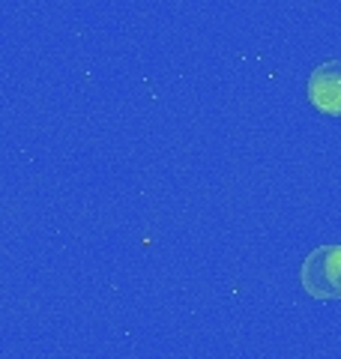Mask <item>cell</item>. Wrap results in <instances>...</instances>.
<instances>
[{"label":"cell","instance_id":"1","mask_svg":"<svg viewBox=\"0 0 341 359\" xmlns=\"http://www.w3.org/2000/svg\"><path fill=\"white\" fill-rule=\"evenodd\" d=\"M300 285L317 302L341 299V245H317L300 266Z\"/></svg>","mask_w":341,"mask_h":359},{"label":"cell","instance_id":"2","mask_svg":"<svg viewBox=\"0 0 341 359\" xmlns=\"http://www.w3.org/2000/svg\"><path fill=\"white\" fill-rule=\"evenodd\" d=\"M305 96L314 111L326 117H341V60H323L314 66L305 84Z\"/></svg>","mask_w":341,"mask_h":359}]
</instances>
